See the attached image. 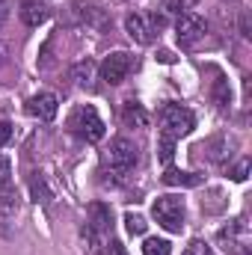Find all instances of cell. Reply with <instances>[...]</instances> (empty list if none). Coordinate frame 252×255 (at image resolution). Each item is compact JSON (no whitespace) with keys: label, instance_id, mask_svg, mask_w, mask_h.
<instances>
[{"label":"cell","instance_id":"10","mask_svg":"<svg viewBox=\"0 0 252 255\" xmlns=\"http://www.w3.org/2000/svg\"><path fill=\"white\" fill-rule=\"evenodd\" d=\"M21 21L27 27H39L48 21V3L45 0H24L21 3Z\"/></svg>","mask_w":252,"mask_h":255},{"label":"cell","instance_id":"6","mask_svg":"<svg viewBox=\"0 0 252 255\" xmlns=\"http://www.w3.org/2000/svg\"><path fill=\"white\" fill-rule=\"evenodd\" d=\"M130 68H133V57L125 54V51H116V54H110L101 63V80L110 83V86H119L127 74H130Z\"/></svg>","mask_w":252,"mask_h":255},{"label":"cell","instance_id":"4","mask_svg":"<svg viewBox=\"0 0 252 255\" xmlns=\"http://www.w3.org/2000/svg\"><path fill=\"white\" fill-rule=\"evenodd\" d=\"M136 145L125 139V136H119V139H113L110 142V148L104 151V166H110V172L113 175H125L130 172L133 166H136Z\"/></svg>","mask_w":252,"mask_h":255},{"label":"cell","instance_id":"15","mask_svg":"<svg viewBox=\"0 0 252 255\" xmlns=\"http://www.w3.org/2000/svg\"><path fill=\"white\" fill-rule=\"evenodd\" d=\"M125 125L127 128H148V113L136 101H127L125 104Z\"/></svg>","mask_w":252,"mask_h":255},{"label":"cell","instance_id":"16","mask_svg":"<svg viewBox=\"0 0 252 255\" xmlns=\"http://www.w3.org/2000/svg\"><path fill=\"white\" fill-rule=\"evenodd\" d=\"M163 184H169V187H196V184H199V175L178 172V169H166V175H163Z\"/></svg>","mask_w":252,"mask_h":255},{"label":"cell","instance_id":"22","mask_svg":"<svg viewBox=\"0 0 252 255\" xmlns=\"http://www.w3.org/2000/svg\"><path fill=\"white\" fill-rule=\"evenodd\" d=\"M229 175H232L235 181H247V178H250V160L244 157V160H241V163H238V166L229 172Z\"/></svg>","mask_w":252,"mask_h":255},{"label":"cell","instance_id":"14","mask_svg":"<svg viewBox=\"0 0 252 255\" xmlns=\"http://www.w3.org/2000/svg\"><path fill=\"white\" fill-rule=\"evenodd\" d=\"M80 18H83V24H86V27H92V30H98V33H104V30L113 24V21H110L98 6H83V9H80Z\"/></svg>","mask_w":252,"mask_h":255},{"label":"cell","instance_id":"18","mask_svg":"<svg viewBox=\"0 0 252 255\" xmlns=\"http://www.w3.org/2000/svg\"><path fill=\"white\" fill-rule=\"evenodd\" d=\"M142 255H172V247H169V241L148 238V241H145V247H142Z\"/></svg>","mask_w":252,"mask_h":255},{"label":"cell","instance_id":"26","mask_svg":"<svg viewBox=\"0 0 252 255\" xmlns=\"http://www.w3.org/2000/svg\"><path fill=\"white\" fill-rule=\"evenodd\" d=\"M12 139V125L9 122H0V145H6Z\"/></svg>","mask_w":252,"mask_h":255},{"label":"cell","instance_id":"21","mask_svg":"<svg viewBox=\"0 0 252 255\" xmlns=\"http://www.w3.org/2000/svg\"><path fill=\"white\" fill-rule=\"evenodd\" d=\"M157 151H160V163H166V166H169V160H172V151H175V139H166V136H160V145H157Z\"/></svg>","mask_w":252,"mask_h":255},{"label":"cell","instance_id":"24","mask_svg":"<svg viewBox=\"0 0 252 255\" xmlns=\"http://www.w3.org/2000/svg\"><path fill=\"white\" fill-rule=\"evenodd\" d=\"M12 172H9V160L6 157H0V187H6V184H12V178H9Z\"/></svg>","mask_w":252,"mask_h":255},{"label":"cell","instance_id":"28","mask_svg":"<svg viewBox=\"0 0 252 255\" xmlns=\"http://www.w3.org/2000/svg\"><path fill=\"white\" fill-rule=\"evenodd\" d=\"M6 21H9V3H6V0H0V27H3Z\"/></svg>","mask_w":252,"mask_h":255},{"label":"cell","instance_id":"23","mask_svg":"<svg viewBox=\"0 0 252 255\" xmlns=\"http://www.w3.org/2000/svg\"><path fill=\"white\" fill-rule=\"evenodd\" d=\"M181 255H211V247H208V244H202V241H193Z\"/></svg>","mask_w":252,"mask_h":255},{"label":"cell","instance_id":"25","mask_svg":"<svg viewBox=\"0 0 252 255\" xmlns=\"http://www.w3.org/2000/svg\"><path fill=\"white\" fill-rule=\"evenodd\" d=\"M104 255H127V250L119 244V241H110V244H107V250H104Z\"/></svg>","mask_w":252,"mask_h":255},{"label":"cell","instance_id":"29","mask_svg":"<svg viewBox=\"0 0 252 255\" xmlns=\"http://www.w3.org/2000/svg\"><path fill=\"white\" fill-rule=\"evenodd\" d=\"M9 63V45L6 42H0V65Z\"/></svg>","mask_w":252,"mask_h":255},{"label":"cell","instance_id":"11","mask_svg":"<svg viewBox=\"0 0 252 255\" xmlns=\"http://www.w3.org/2000/svg\"><path fill=\"white\" fill-rule=\"evenodd\" d=\"M21 211V196L15 190V184L0 187V220H15Z\"/></svg>","mask_w":252,"mask_h":255},{"label":"cell","instance_id":"2","mask_svg":"<svg viewBox=\"0 0 252 255\" xmlns=\"http://www.w3.org/2000/svg\"><path fill=\"white\" fill-rule=\"evenodd\" d=\"M151 217L166 232H181L184 229V199L181 196H157L151 205Z\"/></svg>","mask_w":252,"mask_h":255},{"label":"cell","instance_id":"5","mask_svg":"<svg viewBox=\"0 0 252 255\" xmlns=\"http://www.w3.org/2000/svg\"><path fill=\"white\" fill-rule=\"evenodd\" d=\"M205 33H208V24H205L202 15H196V12L178 15V21H175V36H178V45H181V48H196V45L205 39Z\"/></svg>","mask_w":252,"mask_h":255},{"label":"cell","instance_id":"17","mask_svg":"<svg viewBox=\"0 0 252 255\" xmlns=\"http://www.w3.org/2000/svg\"><path fill=\"white\" fill-rule=\"evenodd\" d=\"M30 193H33V199H36V202H42V205H48V202L54 199L42 175H33V178H30Z\"/></svg>","mask_w":252,"mask_h":255},{"label":"cell","instance_id":"1","mask_svg":"<svg viewBox=\"0 0 252 255\" xmlns=\"http://www.w3.org/2000/svg\"><path fill=\"white\" fill-rule=\"evenodd\" d=\"M65 125H68V130H71L77 139H83V142H101V139H104V130H107V128H104V119L98 116V110L89 107V104L74 107Z\"/></svg>","mask_w":252,"mask_h":255},{"label":"cell","instance_id":"27","mask_svg":"<svg viewBox=\"0 0 252 255\" xmlns=\"http://www.w3.org/2000/svg\"><path fill=\"white\" fill-rule=\"evenodd\" d=\"M166 12H172V15H184V0H169V3H166Z\"/></svg>","mask_w":252,"mask_h":255},{"label":"cell","instance_id":"19","mask_svg":"<svg viewBox=\"0 0 252 255\" xmlns=\"http://www.w3.org/2000/svg\"><path fill=\"white\" fill-rule=\"evenodd\" d=\"M145 217H139V214H133V211H127L125 214V229L127 235H145Z\"/></svg>","mask_w":252,"mask_h":255},{"label":"cell","instance_id":"3","mask_svg":"<svg viewBox=\"0 0 252 255\" xmlns=\"http://www.w3.org/2000/svg\"><path fill=\"white\" fill-rule=\"evenodd\" d=\"M193 125H196L193 113L181 104H166L160 110V136H166V139H181L184 133L193 130Z\"/></svg>","mask_w":252,"mask_h":255},{"label":"cell","instance_id":"7","mask_svg":"<svg viewBox=\"0 0 252 255\" xmlns=\"http://www.w3.org/2000/svg\"><path fill=\"white\" fill-rule=\"evenodd\" d=\"M24 110H27V116H30V119L51 122V119L57 116V110H60V101H57V95H54V92H36L33 98H27Z\"/></svg>","mask_w":252,"mask_h":255},{"label":"cell","instance_id":"9","mask_svg":"<svg viewBox=\"0 0 252 255\" xmlns=\"http://www.w3.org/2000/svg\"><path fill=\"white\" fill-rule=\"evenodd\" d=\"M86 229H92V232L104 241V235L113 229L110 205H104V202H92V205H89V223H86Z\"/></svg>","mask_w":252,"mask_h":255},{"label":"cell","instance_id":"8","mask_svg":"<svg viewBox=\"0 0 252 255\" xmlns=\"http://www.w3.org/2000/svg\"><path fill=\"white\" fill-rule=\"evenodd\" d=\"M125 30L136 45H151L154 42V24H151V18H145L139 12H130L125 18Z\"/></svg>","mask_w":252,"mask_h":255},{"label":"cell","instance_id":"20","mask_svg":"<svg viewBox=\"0 0 252 255\" xmlns=\"http://www.w3.org/2000/svg\"><path fill=\"white\" fill-rule=\"evenodd\" d=\"M214 98H217V104H220V107H226V104H229V98H232L229 83H226L223 77H217V83H214Z\"/></svg>","mask_w":252,"mask_h":255},{"label":"cell","instance_id":"13","mask_svg":"<svg viewBox=\"0 0 252 255\" xmlns=\"http://www.w3.org/2000/svg\"><path fill=\"white\" fill-rule=\"evenodd\" d=\"M232 148H235V139L232 136H214L205 142V151L214 163H223L226 157H232Z\"/></svg>","mask_w":252,"mask_h":255},{"label":"cell","instance_id":"12","mask_svg":"<svg viewBox=\"0 0 252 255\" xmlns=\"http://www.w3.org/2000/svg\"><path fill=\"white\" fill-rule=\"evenodd\" d=\"M68 77H71L74 86H80V89H92V80H95V63H92V60H80V63H74L71 65V71H68Z\"/></svg>","mask_w":252,"mask_h":255}]
</instances>
